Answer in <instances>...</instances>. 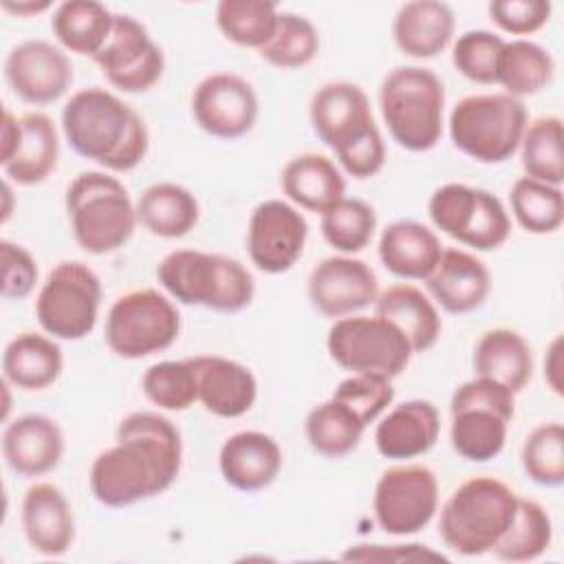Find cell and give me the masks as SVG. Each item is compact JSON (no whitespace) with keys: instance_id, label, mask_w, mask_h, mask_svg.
I'll return each mask as SVG.
<instances>
[{"instance_id":"1","label":"cell","mask_w":564,"mask_h":564,"mask_svg":"<svg viewBox=\"0 0 564 564\" xmlns=\"http://www.w3.org/2000/svg\"><path fill=\"white\" fill-rule=\"evenodd\" d=\"M117 443L90 465L95 500L123 509L167 491L181 474L183 441L178 427L156 412H132L117 425Z\"/></svg>"},{"instance_id":"2","label":"cell","mask_w":564,"mask_h":564,"mask_svg":"<svg viewBox=\"0 0 564 564\" xmlns=\"http://www.w3.org/2000/svg\"><path fill=\"white\" fill-rule=\"evenodd\" d=\"M62 132L70 150L108 172H130L148 154L150 134L143 117L115 93L88 86L62 108Z\"/></svg>"},{"instance_id":"3","label":"cell","mask_w":564,"mask_h":564,"mask_svg":"<svg viewBox=\"0 0 564 564\" xmlns=\"http://www.w3.org/2000/svg\"><path fill=\"white\" fill-rule=\"evenodd\" d=\"M315 134L335 152L339 167L352 178H372L386 163V143L375 123L368 95L352 82H326L308 108Z\"/></svg>"},{"instance_id":"4","label":"cell","mask_w":564,"mask_h":564,"mask_svg":"<svg viewBox=\"0 0 564 564\" xmlns=\"http://www.w3.org/2000/svg\"><path fill=\"white\" fill-rule=\"evenodd\" d=\"M156 278L172 300L216 313H240L256 293L253 275L240 260L196 249L170 251L159 262Z\"/></svg>"},{"instance_id":"5","label":"cell","mask_w":564,"mask_h":564,"mask_svg":"<svg viewBox=\"0 0 564 564\" xmlns=\"http://www.w3.org/2000/svg\"><path fill=\"white\" fill-rule=\"evenodd\" d=\"M518 494L494 476L460 482L441 507L438 535L443 544L465 557L489 553L511 527Z\"/></svg>"},{"instance_id":"6","label":"cell","mask_w":564,"mask_h":564,"mask_svg":"<svg viewBox=\"0 0 564 564\" xmlns=\"http://www.w3.org/2000/svg\"><path fill=\"white\" fill-rule=\"evenodd\" d=\"M66 214L75 242L93 256L121 249L137 229V205L108 172H82L66 187Z\"/></svg>"},{"instance_id":"7","label":"cell","mask_w":564,"mask_h":564,"mask_svg":"<svg viewBox=\"0 0 564 564\" xmlns=\"http://www.w3.org/2000/svg\"><path fill=\"white\" fill-rule=\"evenodd\" d=\"M379 108L390 137L410 152H427L443 137L445 88L423 66H397L379 86Z\"/></svg>"},{"instance_id":"8","label":"cell","mask_w":564,"mask_h":564,"mask_svg":"<svg viewBox=\"0 0 564 564\" xmlns=\"http://www.w3.org/2000/svg\"><path fill=\"white\" fill-rule=\"evenodd\" d=\"M447 123L456 150L478 163L494 165L518 152L529 115L522 99L507 93H485L456 101Z\"/></svg>"},{"instance_id":"9","label":"cell","mask_w":564,"mask_h":564,"mask_svg":"<svg viewBox=\"0 0 564 564\" xmlns=\"http://www.w3.org/2000/svg\"><path fill=\"white\" fill-rule=\"evenodd\" d=\"M449 412L454 452L465 460L487 463L505 449L516 414V394L498 381L474 377L454 390Z\"/></svg>"},{"instance_id":"10","label":"cell","mask_w":564,"mask_h":564,"mask_svg":"<svg viewBox=\"0 0 564 564\" xmlns=\"http://www.w3.org/2000/svg\"><path fill=\"white\" fill-rule=\"evenodd\" d=\"M181 333L176 304L156 289L119 295L106 315V346L121 359H143L167 350Z\"/></svg>"},{"instance_id":"11","label":"cell","mask_w":564,"mask_h":564,"mask_svg":"<svg viewBox=\"0 0 564 564\" xmlns=\"http://www.w3.org/2000/svg\"><path fill=\"white\" fill-rule=\"evenodd\" d=\"M326 350L350 375L386 379L399 377L414 355L401 328L381 315H346L335 319L328 328Z\"/></svg>"},{"instance_id":"12","label":"cell","mask_w":564,"mask_h":564,"mask_svg":"<svg viewBox=\"0 0 564 564\" xmlns=\"http://www.w3.org/2000/svg\"><path fill=\"white\" fill-rule=\"evenodd\" d=\"M101 306V280L79 260L55 264L35 300L42 330L55 339L77 341L93 333Z\"/></svg>"},{"instance_id":"13","label":"cell","mask_w":564,"mask_h":564,"mask_svg":"<svg viewBox=\"0 0 564 564\" xmlns=\"http://www.w3.org/2000/svg\"><path fill=\"white\" fill-rule=\"evenodd\" d=\"M377 524L388 535H414L423 531L438 511V480L425 465L388 467L372 496Z\"/></svg>"},{"instance_id":"14","label":"cell","mask_w":564,"mask_h":564,"mask_svg":"<svg viewBox=\"0 0 564 564\" xmlns=\"http://www.w3.org/2000/svg\"><path fill=\"white\" fill-rule=\"evenodd\" d=\"M108 84L121 93L150 90L165 70V55L132 15L115 13L104 48L93 57Z\"/></svg>"},{"instance_id":"15","label":"cell","mask_w":564,"mask_h":564,"mask_svg":"<svg viewBox=\"0 0 564 564\" xmlns=\"http://www.w3.org/2000/svg\"><path fill=\"white\" fill-rule=\"evenodd\" d=\"M308 225L302 212L280 198L262 200L253 207L247 225V251L256 269L280 275L302 258Z\"/></svg>"},{"instance_id":"16","label":"cell","mask_w":564,"mask_h":564,"mask_svg":"<svg viewBox=\"0 0 564 564\" xmlns=\"http://www.w3.org/2000/svg\"><path fill=\"white\" fill-rule=\"evenodd\" d=\"M260 104L253 86L238 73L220 70L203 77L192 93V117L216 139H240L258 121Z\"/></svg>"},{"instance_id":"17","label":"cell","mask_w":564,"mask_h":564,"mask_svg":"<svg viewBox=\"0 0 564 564\" xmlns=\"http://www.w3.org/2000/svg\"><path fill=\"white\" fill-rule=\"evenodd\" d=\"M4 79L15 97L33 106L57 101L73 82L68 55L44 40L13 46L4 59Z\"/></svg>"},{"instance_id":"18","label":"cell","mask_w":564,"mask_h":564,"mask_svg":"<svg viewBox=\"0 0 564 564\" xmlns=\"http://www.w3.org/2000/svg\"><path fill=\"white\" fill-rule=\"evenodd\" d=\"M377 273L359 258L330 256L313 267L308 275L311 304L330 319L352 315L377 302Z\"/></svg>"},{"instance_id":"19","label":"cell","mask_w":564,"mask_h":564,"mask_svg":"<svg viewBox=\"0 0 564 564\" xmlns=\"http://www.w3.org/2000/svg\"><path fill=\"white\" fill-rule=\"evenodd\" d=\"M196 375L200 405L220 419L247 414L258 399V381L240 361L220 355L187 357Z\"/></svg>"},{"instance_id":"20","label":"cell","mask_w":564,"mask_h":564,"mask_svg":"<svg viewBox=\"0 0 564 564\" xmlns=\"http://www.w3.org/2000/svg\"><path fill=\"white\" fill-rule=\"evenodd\" d=\"M22 531L29 546L46 557H62L75 540V516L64 491L53 482H35L22 498Z\"/></svg>"},{"instance_id":"21","label":"cell","mask_w":564,"mask_h":564,"mask_svg":"<svg viewBox=\"0 0 564 564\" xmlns=\"http://www.w3.org/2000/svg\"><path fill=\"white\" fill-rule=\"evenodd\" d=\"M2 456L22 478L44 476L64 456V432L46 414L18 416L2 432Z\"/></svg>"},{"instance_id":"22","label":"cell","mask_w":564,"mask_h":564,"mask_svg":"<svg viewBox=\"0 0 564 564\" xmlns=\"http://www.w3.org/2000/svg\"><path fill=\"white\" fill-rule=\"evenodd\" d=\"M434 302L452 313L465 315L480 308L491 291L489 269L465 249H443L438 264L425 280Z\"/></svg>"},{"instance_id":"23","label":"cell","mask_w":564,"mask_h":564,"mask_svg":"<svg viewBox=\"0 0 564 564\" xmlns=\"http://www.w3.org/2000/svg\"><path fill=\"white\" fill-rule=\"evenodd\" d=\"M441 434V414L432 401L410 399L394 405L375 427V447L383 458L410 460L427 454Z\"/></svg>"},{"instance_id":"24","label":"cell","mask_w":564,"mask_h":564,"mask_svg":"<svg viewBox=\"0 0 564 564\" xmlns=\"http://www.w3.org/2000/svg\"><path fill=\"white\" fill-rule=\"evenodd\" d=\"M218 469L229 487L253 494L278 478L282 449L273 436L258 430H242L220 445Z\"/></svg>"},{"instance_id":"25","label":"cell","mask_w":564,"mask_h":564,"mask_svg":"<svg viewBox=\"0 0 564 564\" xmlns=\"http://www.w3.org/2000/svg\"><path fill=\"white\" fill-rule=\"evenodd\" d=\"M454 11L441 0L405 2L392 22V37L399 51L414 59H430L443 53L454 35Z\"/></svg>"},{"instance_id":"26","label":"cell","mask_w":564,"mask_h":564,"mask_svg":"<svg viewBox=\"0 0 564 564\" xmlns=\"http://www.w3.org/2000/svg\"><path fill=\"white\" fill-rule=\"evenodd\" d=\"M282 192L291 205L324 214L328 207L339 203L346 194V181L333 159L317 152H304L293 156L280 176Z\"/></svg>"},{"instance_id":"27","label":"cell","mask_w":564,"mask_h":564,"mask_svg":"<svg viewBox=\"0 0 564 564\" xmlns=\"http://www.w3.org/2000/svg\"><path fill=\"white\" fill-rule=\"evenodd\" d=\"M441 253L438 236L416 220H394L379 236L381 264L403 280H427Z\"/></svg>"},{"instance_id":"28","label":"cell","mask_w":564,"mask_h":564,"mask_svg":"<svg viewBox=\"0 0 564 564\" xmlns=\"http://www.w3.org/2000/svg\"><path fill=\"white\" fill-rule=\"evenodd\" d=\"M64 368V355L55 337L33 330L18 333L2 352V379L24 392L53 386Z\"/></svg>"},{"instance_id":"29","label":"cell","mask_w":564,"mask_h":564,"mask_svg":"<svg viewBox=\"0 0 564 564\" xmlns=\"http://www.w3.org/2000/svg\"><path fill=\"white\" fill-rule=\"evenodd\" d=\"M474 372L502 383L513 394L524 390L533 375V355L529 341L513 328H491L474 346Z\"/></svg>"},{"instance_id":"30","label":"cell","mask_w":564,"mask_h":564,"mask_svg":"<svg viewBox=\"0 0 564 564\" xmlns=\"http://www.w3.org/2000/svg\"><path fill=\"white\" fill-rule=\"evenodd\" d=\"M377 315L390 319L408 337L412 352L430 350L441 337V315L434 302L414 284H392L377 295Z\"/></svg>"},{"instance_id":"31","label":"cell","mask_w":564,"mask_h":564,"mask_svg":"<svg viewBox=\"0 0 564 564\" xmlns=\"http://www.w3.org/2000/svg\"><path fill=\"white\" fill-rule=\"evenodd\" d=\"M22 139L18 152L2 163L4 178L31 187L40 185L57 167L59 139L53 119L44 112H26L20 117Z\"/></svg>"},{"instance_id":"32","label":"cell","mask_w":564,"mask_h":564,"mask_svg":"<svg viewBox=\"0 0 564 564\" xmlns=\"http://www.w3.org/2000/svg\"><path fill=\"white\" fill-rule=\"evenodd\" d=\"M137 218L152 236L174 240L198 225L200 207L187 187L165 181L143 189L137 200Z\"/></svg>"},{"instance_id":"33","label":"cell","mask_w":564,"mask_h":564,"mask_svg":"<svg viewBox=\"0 0 564 564\" xmlns=\"http://www.w3.org/2000/svg\"><path fill=\"white\" fill-rule=\"evenodd\" d=\"M115 13L95 0H66L55 7L51 31L55 40L70 53L95 57L110 31Z\"/></svg>"},{"instance_id":"34","label":"cell","mask_w":564,"mask_h":564,"mask_svg":"<svg viewBox=\"0 0 564 564\" xmlns=\"http://www.w3.org/2000/svg\"><path fill=\"white\" fill-rule=\"evenodd\" d=\"M366 423L341 401L317 403L304 421V434L313 452L324 458H344L359 447Z\"/></svg>"},{"instance_id":"35","label":"cell","mask_w":564,"mask_h":564,"mask_svg":"<svg viewBox=\"0 0 564 564\" xmlns=\"http://www.w3.org/2000/svg\"><path fill=\"white\" fill-rule=\"evenodd\" d=\"M555 75L551 53L524 37L505 42L498 62V82L507 95L522 99L544 90Z\"/></svg>"},{"instance_id":"36","label":"cell","mask_w":564,"mask_h":564,"mask_svg":"<svg viewBox=\"0 0 564 564\" xmlns=\"http://www.w3.org/2000/svg\"><path fill=\"white\" fill-rule=\"evenodd\" d=\"M551 540L553 522L546 509L531 498H518V511L511 527L491 546L489 553H494V557L500 562H533L544 555V551L551 546Z\"/></svg>"},{"instance_id":"37","label":"cell","mask_w":564,"mask_h":564,"mask_svg":"<svg viewBox=\"0 0 564 564\" xmlns=\"http://www.w3.org/2000/svg\"><path fill=\"white\" fill-rule=\"evenodd\" d=\"M562 119L555 115L538 117L527 123L520 141V159L529 178L562 187L564 183V141Z\"/></svg>"},{"instance_id":"38","label":"cell","mask_w":564,"mask_h":564,"mask_svg":"<svg viewBox=\"0 0 564 564\" xmlns=\"http://www.w3.org/2000/svg\"><path fill=\"white\" fill-rule=\"evenodd\" d=\"M509 203L513 218L527 234H555L564 223L562 187L522 176L511 185Z\"/></svg>"},{"instance_id":"39","label":"cell","mask_w":564,"mask_h":564,"mask_svg":"<svg viewBox=\"0 0 564 564\" xmlns=\"http://www.w3.org/2000/svg\"><path fill=\"white\" fill-rule=\"evenodd\" d=\"M278 7L264 0H223L216 7L220 33L245 48L260 51L275 33Z\"/></svg>"},{"instance_id":"40","label":"cell","mask_w":564,"mask_h":564,"mask_svg":"<svg viewBox=\"0 0 564 564\" xmlns=\"http://www.w3.org/2000/svg\"><path fill=\"white\" fill-rule=\"evenodd\" d=\"M319 216L324 240L341 256H352L366 249L377 231V214L372 205L361 198L344 196Z\"/></svg>"},{"instance_id":"41","label":"cell","mask_w":564,"mask_h":564,"mask_svg":"<svg viewBox=\"0 0 564 564\" xmlns=\"http://www.w3.org/2000/svg\"><path fill=\"white\" fill-rule=\"evenodd\" d=\"M275 68H302L319 53V33L315 24L300 13H280L273 37L258 51Z\"/></svg>"},{"instance_id":"42","label":"cell","mask_w":564,"mask_h":564,"mask_svg":"<svg viewBox=\"0 0 564 564\" xmlns=\"http://www.w3.org/2000/svg\"><path fill=\"white\" fill-rule=\"evenodd\" d=\"M141 390L152 405L167 412H183L198 401L196 375L187 359L152 364L141 377Z\"/></svg>"},{"instance_id":"43","label":"cell","mask_w":564,"mask_h":564,"mask_svg":"<svg viewBox=\"0 0 564 564\" xmlns=\"http://www.w3.org/2000/svg\"><path fill=\"white\" fill-rule=\"evenodd\" d=\"M524 474L542 487L564 482V427L557 421L542 423L529 432L520 452Z\"/></svg>"},{"instance_id":"44","label":"cell","mask_w":564,"mask_h":564,"mask_svg":"<svg viewBox=\"0 0 564 564\" xmlns=\"http://www.w3.org/2000/svg\"><path fill=\"white\" fill-rule=\"evenodd\" d=\"M502 46L505 40L491 31H465L452 46V64L469 82L491 86L498 82Z\"/></svg>"},{"instance_id":"45","label":"cell","mask_w":564,"mask_h":564,"mask_svg":"<svg viewBox=\"0 0 564 564\" xmlns=\"http://www.w3.org/2000/svg\"><path fill=\"white\" fill-rule=\"evenodd\" d=\"M478 189L465 183H445L430 196L427 214L436 229L449 238L465 242L478 207Z\"/></svg>"},{"instance_id":"46","label":"cell","mask_w":564,"mask_h":564,"mask_svg":"<svg viewBox=\"0 0 564 564\" xmlns=\"http://www.w3.org/2000/svg\"><path fill=\"white\" fill-rule=\"evenodd\" d=\"M333 399L346 403L368 427L394 401L392 379L377 375H350L337 383Z\"/></svg>"},{"instance_id":"47","label":"cell","mask_w":564,"mask_h":564,"mask_svg":"<svg viewBox=\"0 0 564 564\" xmlns=\"http://www.w3.org/2000/svg\"><path fill=\"white\" fill-rule=\"evenodd\" d=\"M487 11L500 31L511 35H531L551 20L553 4L544 0H494Z\"/></svg>"},{"instance_id":"48","label":"cell","mask_w":564,"mask_h":564,"mask_svg":"<svg viewBox=\"0 0 564 564\" xmlns=\"http://www.w3.org/2000/svg\"><path fill=\"white\" fill-rule=\"evenodd\" d=\"M2 258V297L4 300H24L33 293L37 282V262L29 249L11 240L0 242Z\"/></svg>"},{"instance_id":"49","label":"cell","mask_w":564,"mask_h":564,"mask_svg":"<svg viewBox=\"0 0 564 564\" xmlns=\"http://www.w3.org/2000/svg\"><path fill=\"white\" fill-rule=\"evenodd\" d=\"M341 560H359V562H368V560H379V562H416V560H445V555L434 553L430 549H425V544H390L386 549V544H355L350 546Z\"/></svg>"},{"instance_id":"50","label":"cell","mask_w":564,"mask_h":564,"mask_svg":"<svg viewBox=\"0 0 564 564\" xmlns=\"http://www.w3.org/2000/svg\"><path fill=\"white\" fill-rule=\"evenodd\" d=\"M564 346H562V335H555L553 341L546 348L544 355V381L551 388L553 394L562 397L564 394V359H562Z\"/></svg>"},{"instance_id":"51","label":"cell","mask_w":564,"mask_h":564,"mask_svg":"<svg viewBox=\"0 0 564 564\" xmlns=\"http://www.w3.org/2000/svg\"><path fill=\"white\" fill-rule=\"evenodd\" d=\"M20 139H22L20 117H15L9 108H4L2 126H0V163H7L18 152Z\"/></svg>"},{"instance_id":"52","label":"cell","mask_w":564,"mask_h":564,"mask_svg":"<svg viewBox=\"0 0 564 564\" xmlns=\"http://www.w3.org/2000/svg\"><path fill=\"white\" fill-rule=\"evenodd\" d=\"M2 9L11 11L15 15H35L42 13L46 9H51V2H11V0H2Z\"/></svg>"},{"instance_id":"53","label":"cell","mask_w":564,"mask_h":564,"mask_svg":"<svg viewBox=\"0 0 564 564\" xmlns=\"http://www.w3.org/2000/svg\"><path fill=\"white\" fill-rule=\"evenodd\" d=\"M2 196H4L2 223H7V220H9V216H11V183H9V178H4V183H2Z\"/></svg>"}]
</instances>
